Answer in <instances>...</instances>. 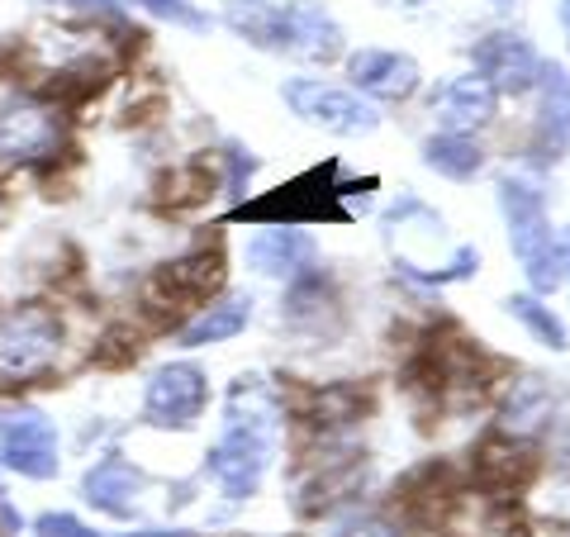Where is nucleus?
Returning a JSON list of instances; mask_svg holds the SVG:
<instances>
[{
	"label": "nucleus",
	"instance_id": "nucleus-4",
	"mask_svg": "<svg viewBox=\"0 0 570 537\" xmlns=\"http://www.w3.org/2000/svg\"><path fill=\"white\" fill-rule=\"evenodd\" d=\"M0 461L24 480H52L62 467L58 457V428L39 409H10L0 414Z\"/></svg>",
	"mask_w": 570,
	"mask_h": 537
},
{
	"label": "nucleus",
	"instance_id": "nucleus-17",
	"mask_svg": "<svg viewBox=\"0 0 570 537\" xmlns=\"http://www.w3.org/2000/svg\"><path fill=\"white\" fill-rule=\"evenodd\" d=\"M452 471L438 467V461H428V467H419L414 476L400 486V509L404 518H414V524H438L442 509L452 505Z\"/></svg>",
	"mask_w": 570,
	"mask_h": 537
},
{
	"label": "nucleus",
	"instance_id": "nucleus-9",
	"mask_svg": "<svg viewBox=\"0 0 570 537\" xmlns=\"http://www.w3.org/2000/svg\"><path fill=\"white\" fill-rule=\"evenodd\" d=\"M285 10V52L309 62H333L343 52V25L333 20L324 0H291Z\"/></svg>",
	"mask_w": 570,
	"mask_h": 537
},
{
	"label": "nucleus",
	"instance_id": "nucleus-15",
	"mask_svg": "<svg viewBox=\"0 0 570 537\" xmlns=\"http://www.w3.org/2000/svg\"><path fill=\"white\" fill-rule=\"evenodd\" d=\"M314 257V243L309 234H299L291 224H272L247 243V262L257 266L262 276H299Z\"/></svg>",
	"mask_w": 570,
	"mask_h": 537
},
{
	"label": "nucleus",
	"instance_id": "nucleus-6",
	"mask_svg": "<svg viewBox=\"0 0 570 537\" xmlns=\"http://www.w3.org/2000/svg\"><path fill=\"white\" fill-rule=\"evenodd\" d=\"M266 461H272V433H266V428L228 423V433L209 452V476L219 480V490L228 499H247L262 486Z\"/></svg>",
	"mask_w": 570,
	"mask_h": 537
},
{
	"label": "nucleus",
	"instance_id": "nucleus-14",
	"mask_svg": "<svg viewBox=\"0 0 570 537\" xmlns=\"http://www.w3.org/2000/svg\"><path fill=\"white\" fill-rule=\"evenodd\" d=\"M247 319H253V300L243 295H224V300H209L200 304L181 329H176V343L181 348H209V343H228V338H238L247 329Z\"/></svg>",
	"mask_w": 570,
	"mask_h": 537
},
{
	"label": "nucleus",
	"instance_id": "nucleus-1",
	"mask_svg": "<svg viewBox=\"0 0 570 537\" xmlns=\"http://www.w3.org/2000/svg\"><path fill=\"white\" fill-rule=\"evenodd\" d=\"M62 319L43 304H14L0 314V390L33 385L58 367Z\"/></svg>",
	"mask_w": 570,
	"mask_h": 537
},
{
	"label": "nucleus",
	"instance_id": "nucleus-22",
	"mask_svg": "<svg viewBox=\"0 0 570 537\" xmlns=\"http://www.w3.org/2000/svg\"><path fill=\"white\" fill-rule=\"evenodd\" d=\"M33 528H39V537H96L81 518H71V514H43Z\"/></svg>",
	"mask_w": 570,
	"mask_h": 537
},
{
	"label": "nucleus",
	"instance_id": "nucleus-18",
	"mask_svg": "<svg viewBox=\"0 0 570 537\" xmlns=\"http://www.w3.org/2000/svg\"><path fill=\"white\" fill-rule=\"evenodd\" d=\"M224 20H228V29H234L238 39L285 52V10L272 6V0H228Z\"/></svg>",
	"mask_w": 570,
	"mask_h": 537
},
{
	"label": "nucleus",
	"instance_id": "nucleus-10",
	"mask_svg": "<svg viewBox=\"0 0 570 537\" xmlns=\"http://www.w3.org/2000/svg\"><path fill=\"white\" fill-rule=\"evenodd\" d=\"M438 119L448 134H475L485 129L499 110V91L480 77V71H466V77H452L448 86L438 91Z\"/></svg>",
	"mask_w": 570,
	"mask_h": 537
},
{
	"label": "nucleus",
	"instance_id": "nucleus-3",
	"mask_svg": "<svg viewBox=\"0 0 570 537\" xmlns=\"http://www.w3.org/2000/svg\"><path fill=\"white\" fill-rule=\"evenodd\" d=\"M209 404V381L200 367L190 362H171V367H157L153 381H148V396H142V419L153 428H195Z\"/></svg>",
	"mask_w": 570,
	"mask_h": 537
},
{
	"label": "nucleus",
	"instance_id": "nucleus-25",
	"mask_svg": "<svg viewBox=\"0 0 570 537\" xmlns=\"http://www.w3.org/2000/svg\"><path fill=\"white\" fill-rule=\"evenodd\" d=\"M494 6H499V10H513V6H523V0H494Z\"/></svg>",
	"mask_w": 570,
	"mask_h": 537
},
{
	"label": "nucleus",
	"instance_id": "nucleus-5",
	"mask_svg": "<svg viewBox=\"0 0 570 537\" xmlns=\"http://www.w3.org/2000/svg\"><path fill=\"white\" fill-rule=\"evenodd\" d=\"M62 148V115L48 100L20 96L0 110V163H43Z\"/></svg>",
	"mask_w": 570,
	"mask_h": 537
},
{
	"label": "nucleus",
	"instance_id": "nucleus-12",
	"mask_svg": "<svg viewBox=\"0 0 570 537\" xmlns=\"http://www.w3.org/2000/svg\"><path fill=\"white\" fill-rule=\"evenodd\" d=\"M532 471H538V457H532V447L519 438L494 433V438L480 442V452H475V480L499 490V495H513Z\"/></svg>",
	"mask_w": 570,
	"mask_h": 537
},
{
	"label": "nucleus",
	"instance_id": "nucleus-24",
	"mask_svg": "<svg viewBox=\"0 0 570 537\" xmlns=\"http://www.w3.org/2000/svg\"><path fill=\"white\" fill-rule=\"evenodd\" d=\"M557 25H561V39L570 48V0H557Z\"/></svg>",
	"mask_w": 570,
	"mask_h": 537
},
{
	"label": "nucleus",
	"instance_id": "nucleus-8",
	"mask_svg": "<svg viewBox=\"0 0 570 537\" xmlns=\"http://www.w3.org/2000/svg\"><path fill=\"white\" fill-rule=\"evenodd\" d=\"M347 77L352 91L366 100H409L419 91V62L395 48H362L347 52Z\"/></svg>",
	"mask_w": 570,
	"mask_h": 537
},
{
	"label": "nucleus",
	"instance_id": "nucleus-11",
	"mask_svg": "<svg viewBox=\"0 0 570 537\" xmlns=\"http://www.w3.org/2000/svg\"><path fill=\"white\" fill-rule=\"evenodd\" d=\"M81 495L91 499L100 514L129 518L134 505H138V495H142V471L134 467V461H124V457H105L81 476Z\"/></svg>",
	"mask_w": 570,
	"mask_h": 537
},
{
	"label": "nucleus",
	"instance_id": "nucleus-13",
	"mask_svg": "<svg viewBox=\"0 0 570 537\" xmlns=\"http://www.w3.org/2000/svg\"><path fill=\"white\" fill-rule=\"evenodd\" d=\"M219 281H224V257L209 253V247H200V253H186V257L167 262L163 276H157V291H163L171 300V310H176V304L209 300L214 291H219Z\"/></svg>",
	"mask_w": 570,
	"mask_h": 537
},
{
	"label": "nucleus",
	"instance_id": "nucleus-2",
	"mask_svg": "<svg viewBox=\"0 0 570 537\" xmlns=\"http://www.w3.org/2000/svg\"><path fill=\"white\" fill-rule=\"evenodd\" d=\"M285 105L309 124V129H324V134H337V138H362L376 129V110H371L366 96H356L352 86H337V81H324V77H295L281 86Z\"/></svg>",
	"mask_w": 570,
	"mask_h": 537
},
{
	"label": "nucleus",
	"instance_id": "nucleus-19",
	"mask_svg": "<svg viewBox=\"0 0 570 537\" xmlns=\"http://www.w3.org/2000/svg\"><path fill=\"white\" fill-rule=\"evenodd\" d=\"M423 163L433 167L438 176H452V182H471V176L485 167V153L471 134H448L442 129L438 138L423 143Z\"/></svg>",
	"mask_w": 570,
	"mask_h": 537
},
{
	"label": "nucleus",
	"instance_id": "nucleus-7",
	"mask_svg": "<svg viewBox=\"0 0 570 537\" xmlns=\"http://www.w3.org/2000/svg\"><path fill=\"white\" fill-rule=\"evenodd\" d=\"M475 71L485 77L499 96H523L538 86V71H542V58H538V48H532L523 33H509V29H499V33H485L475 48Z\"/></svg>",
	"mask_w": 570,
	"mask_h": 537
},
{
	"label": "nucleus",
	"instance_id": "nucleus-16",
	"mask_svg": "<svg viewBox=\"0 0 570 537\" xmlns=\"http://www.w3.org/2000/svg\"><path fill=\"white\" fill-rule=\"evenodd\" d=\"M538 134L551 157L570 143V71L561 62H542L538 71Z\"/></svg>",
	"mask_w": 570,
	"mask_h": 537
},
{
	"label": "nucleus",
	"instance_id": "nucleus-21",
	"mask_svg": "<svg viewBox=\"0 0 570 537\" xmlns=\"http://www.w3.org/2000/svg\"><path fill=\"white\" fill-rule=\"evenodd\" d=\"M134 10L153 14V20L163 25H176V29H190V33H205L209 29V14L200 6H190V0H129Z\"/></svg>",
	"mask_w": 570,
	"mask_h": 537
},
{
	"label": "nucleus",
	"instance_id": "nucleus-20",
	"mask_svg": "<svg viewBox=\"0 0 570 537\" xmlns=\"http://www.w3.org/2000/svg\"><path fill=\"white\" fill-rule=\"evenodd\" d=\"M509 314L519 319V324H523L532 338H538L542 348L566 352V324H561V314L551 310L542 295H513V300H509Z\"/></svg>",
	"mask_w": 570,
	"mask_h": 537
},
{
	"label": "nucleus",
	"instance_id": "nucleus-23",
	"mask_svg": "<svg viewBox=\"0 0 570 537\" xmlns=\"http://www.w3.org/2000/svg\"><path fill=\"white\" fill-rule=\"evenodd\" d=\"M343 537H400V533L390 528L385 518H352V524L343 528Z\"/></svg>",
	"mask_w": 570,
	"mask_h": 537
}]
</instances>
